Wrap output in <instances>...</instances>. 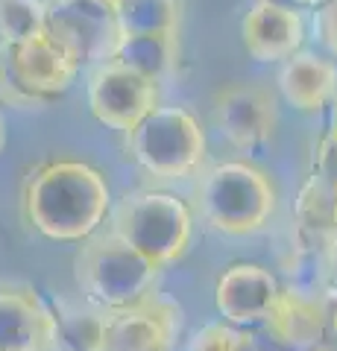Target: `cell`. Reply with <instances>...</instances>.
<instances>
[{
    "mask_svg": "<svg viewBox=\"0 0 337 351\" xmlns=\"http://www.w3.org/2000/svg\"><path fill=\"white\" fill-rule=\"evenodd\" d=\"M30 228L59 243H82L112 214L106 176L85 161L53 158L32 167L21 188Z\"/></svg>",
    "mask_w": 337,
    "mask_h": 351,
    "instance_id": "1",
    "label": "cell"
},
{
    "mask_svg": "<svg viewBox=\"0 0 337 351\" xmlns=\"http://www.w3.org/2000/svg\"><path fill=\"white\" fill-rule=\"evenodd\" d=\"M194 202L209 228L229 237H246L267 228L273 219L279 191L253 161H220L200 176Z\"/></svg>",
    "mask_w": 337,
    "mask_h": 351,
    "instance_id": "2",
    "label": "cell"
},
{
    "mask_svg": "<svg viewBox=\"0 0 337 351\" xmlns=\"http://www.w3.org/2000/svg\"><path fill=\"white\" fill-rule=\"evenodd\" d=\"M73 278L80 293L94 307L121 311L153 295L159 267L108 228L103 234L82 240L73 258Z\"/></svg>",
    "mask_w": 337,
    "mask_h": 351,
    "instance_id": "3",
    "label": "cell"
},
{
    "mask_svg": "<svg viewBox=\"0 0 337 351\" xmlns=\"http://www.w3.org/2000/svg\"><path fill=\"white\" fill-rule=\"evenodd\" d=\"M112 232L138 249L150 263L165 269L188 252L194 214L176 193L135 191L112 208Z\"/></svg>",
    "mask_w": 337,
    "mask_h": 351,
    "instance_id": "4",
    "label": "cell"
},
{
    "mask_svg": "<svg viewBox=\"0 0 337 351\" xmlns=\"http://www.w3.org/2000/svg\"><path fill=\"white\" fill-rule=\"evenodd\" d=\"M77 71V56L47 29L21 44L0 41V103L12 108H41L68 91Z\"/></svg>",
    "mask_w": 337,
    "mask_h": 351,
    "instance_id": "5",
    "label": "cell"
},
{
    "mask_svg": "<svg viewBox=\"0 0 337 351\" xmlns=\"http://www.w3.org/2000/svg\"><path fill=\"white\" fill-rule=\"evenodd\" d=\"M129 152L156 179H188L205 164L209 141L191 112L156 106L129 132Z\"/></svg>",
    "mask_w": 337,
    "mask_h": 351,
    "instance_id": "6",
    "label": "cell"
},
{
    "mask_svg": "<svg viewBox=\"0 0 337 351\" xmlns=\"http://www.w3.org/2000/svg\"><path fill=\"white\" fill-rule=\"evenodd\" d=\"M214 126L241 152L264 149L276 135L279 108L276 97L264 85L232 82L214 94Z\"/></svg>",
    "mask_w": 337,
    "mask_h": 351,
    "instance_id": "7",
    "label": "cell"
},
{
    "mask_svg": "<svg viewBox=\"0 0 337 351\" xmlns=\"http://www.w3.org/2000/svg\"><path fill=\"white\" fill-rule=\"evenodd\" d=\"M159 106V82L117 62H103L89 80V108L103 126L132 132Z\"/></svg>",
    "mask_w": 337,
    "mask_h": 351,
    "instance_id": "8",
    "label": "cell"
},
{
    "mask_svg": "<svg viewBox=\"0 0 337 351\" xmlns=\"http://www.w3.org/2000/svg\"><path fill=\"white\" fill-rule=\"evenodd\" d=\"M179 328V304L153 293L138 304L106 311L103 351H173Z\"/></svg>",
    "mask_w": 337,
    "mask_h": 351,
    "instance_id": "9",
    "label": "cell"
},
{
    "mask_svg": "<svg viewBox=\"0 0 337 351\" xmlns=\"http://www.w3.org/2000/svg\"><path fill=\"white\" fill-rule=\"evenodd\" d=\"M45 29L77 62L108 59L117 41L115 12L94 0H45Z\"/></svg>",
    "mask_w": 337,
    "mask_h": 351,
    "instance_id": "10",
    "label": "cell"
},
{
    "mask_svg": "<svg viewBox=\"0 0 337 351\" xmlns=\"http://www.w3.org/2000/svg\"><path fill=\"white\" fill-rule=\"evenodd\" d=\"M0 351H56V311L27 284H0Z\"/></svg>",
    "mask_w": 337,
    "mask_h": 351,
    "instance_id": "11",
    "label": "cell"
},
{
    "mask_svg": "<svg viewBox=\"0 0 337 351\" xmlns=\"http://www.w3.org/2000/svg\"><path fill=\"white\" fill-rule=\"evenodd\" d=\"M281 293V284L273 276V269L261 263H232L220 272L214 287V304L217 313L229 325L246 328L261 325L273 311V304Z\"/></svg>",
    "mask_w": 337,
    "mask_h": 351,
    "instance_id": "12",
    "label": "cell"
},
{
    "mask_svg": "<svg viewBox=\"0 0 337 351\" xmlns=\"http://www.w3.org/2000/svg\"><path fill=\"white\" fill-rule=\"evenodd\" d=\"M244 47L255 62H288L305 41V24L281 0H255L241 21Z\"/></svg>",
    "mask_w": 337,
    "mask_h": 351,
    "instance_id": "13",
    "label": "cell"
},
{
    "mask_svg": "<svg viewBox=\"0 0 337 351\" xmlns=\"http://www.w3.org/2000/svg\"><path fill=\"white\" fill-rule=\"evenodd\" d=\"M264 328L285 348L305 351L317 346L325 328V295H314L297 287H281L273 311L264 319Z\"/></svg>",
    "mask_w": 337,
    "mask_h": 351,
    "instance_id": "14",
    "label": "cell"
},
{
    "mask_svg": "<svg viewBox=\"0 0 337 351\" xmlns=\"http://www.w3.org/2000/svg\"><path fill=\"white\" fill-rule=\"evenodd\" d=\"M285 272L290 287L314 295L337 290V237L314 234L293 226V237L285 255Z\"/></svg>",
    "mask_w": 337,
    "mask_h": 351,
    "instance_id": "15",
    "label": "cell"
},
{
    "mask_svg": "<svg viewBox=\"0 0 337 351\" xmlns=\"http://www.w3.org/2000/svg\"><path fill=\"white\" fill-rule=\"evenodd\" d=\"M279 88L297 112H323L337 100V64L320 53L299 50L281 64Z\"/></svg>",
    "mask_w": 337,
    "mask_h": 351,
    "instance_id": "16",
    "label": "cell"
},
{
    "mask_svg": "<svg viewBox=\"0 0 337 351\" xmlns=\"http://www.w3.org/2000/svg\"><path fill=\"white\" fill-rule=\"evenodd\" d=\"M112 62L135 71L147 80H165L179 62V32H135L117 36ZM106 59V62H108Z\"/></svg>",
    "mask_w": 337,
    "mask_h": 351,
    "instance_id": "17",
    "label": "cell"
},
{
    "mask_svg": "<svg viewBox=\"0 0 337 351\" xmlns=\"http://www.w3.org/2000/svg\"><path fill=\"white\" fill-rule=\"evenodd\" d=\"M293 226L314 234L337 237V184L311 173L293 205Z\"/></svg>",
    "mask_w": 337,
    "mask_h": 351,
    "instance_id": "18",
    "label": "cell"
},
{
    "mask_svg": "<svg viewBox=\"0 0 337 351\" xmlns=\"http://www.w3.org/2000/svg\"><path fill=\"white\" fill-rule=\"evenodd\" d=\"M115 24L121 36L179 32L182 0H121V6L115 9Z\"/></svg>",
    "mask_w": 337,
    "mask_h": 351,
    "instance_id": "19",
    "label": "cell"
},
{
    "mask_svg": "<svg viewBox=\"0 0 337 351\" xmlns=\"http://www.w3.org/2000/svg\"><path fill=\"white\" fill-rule=\"evenodd\" d=\"M56 311V351H103L106 311L100 307H71L59 304Z\"/></svg>",
    "mask_w": 337,
    "mask_h": 351,
    "instance_id": "20",
    "label": "cell"
},
{
    "mask_svg": "<svg viewBox=\"0 0 337 351\" xmlns=\"http://www.w3.org/2000/svg\"><path fill=\"white\" fill-rule=\"evenodd\" d=\"M45 32V0H0V41L21 44Z\"/></svg>",
    "mask_w": 337,
    "mask_h": 351,
    "instance_id": "21",
    "label": "cell"
},
{
    "mask_svg": "<svg viewBox=\"0 0 337 351\" xmlns=\"http://www.w3.org/2000/svg\"><path fill=\"white\" fill-rule=\"evenodd\" d=\"M188 351H249V337L229 322H209L191 337Z\"/></svg>",
    "mask_w": 337,
    "mask_h": 351,
    "instance_id": "22",
    "label": "cell"
},
{
    "mask_svg": "<svg viewBox=\"0 0 337 351\" xmlns=\"http://www.w3.org/2000/svg\"><path fill=\"white\" fill-rule=\"evenodd\" d=\"M314 176L337 184V123L314 147Z\"/></svg>",
    "mask_w": 337,
    "mask_h": 351,
    "instance_id": "23",
    "label": "cell"
},
{
    "mask_svg": "<svg viewBox=\"0 0 337 351\" xmlns=\"http://www.w3.org/2000/svg\"><path fill=\"white\" fill-rule=\"evenodd\" d=\"M314 32H317L320 44L325 53H332L337 59V0H325L314 12Z\"/></svg>",
    "mask_w": 337,
    "mask_h": 351,
    "instance_id": "24",
    "label": "cell"
},
{
    "mask_svg": "<svg viewBox=\"0 0 337 351\" xmlns=\"http://www.w3.org/2000/svg\"><path fill=\"white\" fill-rule=\"evenodd\" d=\"M323 346L337 351V290L325 293V328H323Z\"/></svg>",
    "mask_w": 337,
    "mask_h": 351,
    "instance_id": "25",
    "label": "cell"
},
{
    "mask_svg": "<svg viewBox=\"0 0 337 351\" xmlns=\"http://www.w3.org/2000/svg\"><path fill=\"white\" fill-rule=\"evenodd\" d=\"M293 3H299V6H314V9H317V6L325 3V0H293Z\"/></svg>",
    "mask_w": 337,
    "mask_h": 351,
    "instance_id": "26",
    "label": "cell"
},
{
    "mask_svg": "<svg viewBox=\"0 0 337 351\" xmlns=\"http://www.w3.org/2000/svg\"><path fill=\"white\" fill-rule=\"evenodd\" d=\"M94 3H100V6H108V9H112V12H115V9L121 6V0H94Z\"/></svg>",
    "mask_w": 337,
    "mask_h": 351,
    "instance_id": "27",
    "label": "cell"
},
{
    "mask_svg": "<svg viewBox=\"0 0 337 351\" xmlns=\"http://www.w3.org/2000/svg\"><path fill=\"white\" fill-rule=\"evenodd\" d=\"M3 141H6V123H3V114H0V152H3Z\"/></svg>",
    "mask_w": 337,
    "mask_h": 351,
    "instance_id": "28",
    "label": "cell"
},
{
    "mask_svg": "<svg viewBox=\"0 0 337 351\" xmlns=\"http://www.w3.org/2000/svg\"><path fill=\"white\" fill-rule=\"evenodd\" d=\"M305 351H332V348L323 346V343H317V346H311V348H305Z\"/></svg>",
    "mask_w": 337,
    "mask_h": 351,
    "instance_id": "29",
    "label": "cell"
}]
</instances>
